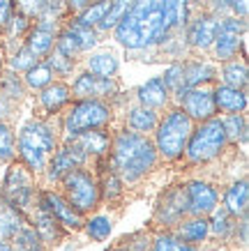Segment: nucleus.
<instances>
[{"label": "nucleus", "mask_w": 249, "mask_h": 251, "mask_svg": "<svg viewBox=\"0 0 249 251\" xmlns=\"http://www.w3.org/2000/svg\"><path fill=\"white\" fill-rule=\"evenodd\" d=\"M111 32L127 51L162 46L171 37L164 25V0H132V7Z\"/></svg>", "instance_id": "obj_1"}, {"label": "nucleus", "mask_w": 249, "mask_h": 251, "mask_svg": "<svg viewBox=\"0 0 249 251\" xmlns=\"http://www.w3.org/2000/svg\"><path fill=\"white\" fill-rule=\"evenodd\" d=\"M106 161L120 175L122 182L134 184L157 168L159 157L150 136L122 127L111 134V150L106 154Z\"/></svg>", "instance_id": "obj_2"}, {"label": "nucleus", "mask_w": 249, "mask_h": 251, "mask_svg": "<svg viewBox=\"0 0 249 251\" xmlns=\"http://www.w3.org/2000/svg\"><path fill=\"white\" fill-rule=\"evenodd\" d=\"M60 145L58 129L49 120H30L26 122L16 134V154L26 168L37 175L46 168V161Z\"/></svg>", "instance_id": "obj_3"}, {"label": "nucleus", "mask_w": 249, "mask_h": 251, "mask_svg": "<svg viewBox=\"0 0 249 251\" xmlns=\"http://www.w3.org/2000/svg\"><path fill=\"white\" fill-rule=\"evenodd\" d=\"M192 129H194V122L189 120L180 106L173 104L166 108V113L157 120V127L152 131V145L157 150L159 159L168 161V164L180 161Z\"/></svg>", "instance_id": "obj_4"}, {"label": "nucleus", "mask_w": 249, "mask_h": 251, "mask_svg": "<svg viewBox=\"0 0 249 251\" xmlns=\"http://www.w3.org/2000/svg\"><path fill=\"white\" fill-rule=\"evenodd\" d=\"M113 122V106L104 99H72L60 120L62 141L88 129H109Z\"/></svg>", "instance_id": "obj_5"}, {"label": "nucleus", "mask_w": 249, "mask_h": 251, "mask_svg": "<svg viewBox=\"0 0 249 251\" xmlns=\"http://www.w3.org/2000/svg\"><path fill=\"white\" fill-rule=\"evenodd\" d=\"M226 145H228V138H226V131H224V125H221V118L215 115L210 120L194 125L182 157L187 159V164L201 166V164L217 159L219 154L226 150Z\"/></svg>", "instance_id": "obj_6"}, {"label": "nucleus", "mask_w": 249, "mask_h": 251, "mask_svg": "<svg viewBox=\"0 0 249 251\" xmlns=\"http://www.w3.org/2000/svg\"><path fill=\"white\" fill-rule=\"evenodd\" d=\"M37 180H35V173L30 168H26L21 161H9V168L5 173V180H2V194L0 196L5 198L7 203L21 210L28 219V214L35 210L37 205Z\"/></svg>", "instance_id": "obj_7"}, {"label": "nucleus", "mask_w": 249, "mask_h": 251, "mask_svg": "<svg viewBox=\"0 0 249 251\" xmlns=\"http://www.w3.org/2000/svg\"><path fill=\"white\" fill-rule=\"evenodd\" d=\"M60 187H62L60 194L67 198V203L74 207L81 217L90 214L92 210L102 203L97 175L85 166H79V168H74L72 173L65 175L60 180Z\"/></svg>", "instance_id": "obj_8"}, {"label": "nucleus", "mask_w": 249, "mask_h": 251, "mask_svg": "<svg viewBox=\"0 0 249 251\" xmlns=\"http://www.w3.org/2000/svg\"><path fill=\"white\" fill-rule=\"evenodd\" d=\"M245 30H247V19H235V16H217V32L212 42V51L219 62L233 60L238 55H245L247 42H245Z\"/></svg>", "instance_id": "obj_9"}, {"label": "nucleus", "mask_w": 249, "mask_h": 251, "mask_svg": "<svg viewBox=\"0 0 249 251\" xmlns=\"http://www.w3.org/2000/svg\"><path fill=\"white\" fill-rule=\"evenodd\" d=\"M185 217H189V207H187V191L185 184H173L157 198L155 203V224L159 228L171 230L180 224Z\"/></svg>", "instance_id": "obj_10"}, {"label": "nucleus", "mask_w": 249, "mask_h": 251, "mask_svg": "<svg viewBox=\"0 0 249 251\" xmlns=\"http://www.w3.org/2000/svg\"><path fill=\"white\" fill-rule=\"evenodd\" d=\"M88 161L90 159L83 154L81 148H76L72 141H62V143L55 148V152L49 157L46 168L42 173H44V180L49 184H60V180L65 175L72 173V171L79 166H85Z\"/></svg>", "instance_id": "obj_11"}, {"label": "nucleus", "mask_w": 249, "mask_h": 251, "mask_svg": "<svg viewBox=\"0 0 249 251\" xmlns=\"http://www.w3.org/2000/svg\"><path fill=\"white\" fill-rule=\"evenodd\" d=\"M72 99H104L111 101L120 95V83L118 78H102L90 72H79L74 74V81L69 85Z\"/></svg>", "instance_id": "obj_12"}, {"label": "nucleus", "mask_w": 249, "mask_h": 251, "mask_svg": "<svg viewBox=\"0 0 249 251\" xmlns=\"http://www.w3.org/2000/svg\"><path fill=\"white\" fill-rule=\"evenodd\" d=\"M37 205L44 207L46 212L51 214L53 219L58 221L65 230H79L83 226V219H85V217H81L74 207L69 205L67 198L62 196L60 191L42 189L37 194Z\"/></svg>", "instance_id": "obj_13"}, {"label": "nucleus", "mask_w": 249, "mask_h": 251, "mask_svg": "<svg viewBox=\"0 0 249 251\" xmlns=\"http://www.w3.org/2000/svg\"><path fill=\"white\" fill-rule=\"evenodd\" d=\"M175 106H180L194 125L210 120V118L217 115V106H215V97H212L210 85H196V88L185 90V95L175 101Z\"/></svg>", "instance_id": "obj_14"}, {"label": "nucleus", "mask_w": 249, "mask_h": 251, "mask_svg": "<svg viewBox=\"0 0 249 251\" xmlns=\"http://www.w3.org/2000/svg\"><path fill=\"white\" fill-rule=\"evenodd\" d=\"M217 32V16L210 12L189 19L185 25V44L194 51H210Z\"/></svg>", "instance_id": "obj_15"}, {"label": "nucleus", "mask_w": 249, "mask_h": 251, "mask_svg": "<svg viewBox=\"0 0 249 251\" xmlns=\"http://www.w3.org/2000/svg\"><path fill=\"white\" fill-rule=\"evenodd\" d=\"M185 191H187V207L192 217H208L219 205L217 187L205 180H189L185 184Z\"/></svg>", "instance_id": "obj_16"}, {"label": "nucleus", "mask_w": 249, "mask_h": 251, "mask_svg": "<svg viewBox=\"0 0 249 251\" xmlns=\"http://www.w3.org/2000/svg\"><path fill=\"white\" fill-rule=\"evenodd\" d=\"M65 141H72L76 148H81L83 154L92 161L104 159L109 150H111V134L106 129H88L72 138H65Z\"/></svg>", "instance_id": "obj_17"}, {"label": "nucleus", "mask_w": 249, "mask_h": 251, "mask_svg": "<svg viewBox=\"0 0 249 251\" xmlns=\"http://www.w3.org/2000/svg\"><path fill=\"white\" fill-rule=\"evenodd\" d=\"M37 104L39 108L44 111L46 115H58L60 111L69 106V101H72V90H69V83L65 81H51V83L37 90Z\"/></svg>", "instance_id": "obj_18"}, {"label": "nucleus", "mask_w": 249, "mask_h": 251, "mask_svg": "<svg viewBox=\"0 0 249 251\" xmlns=\"http://www.w3.org/2000/svg\"><path fill=\"white\" fill-rule=\"evenodd\" d=\"M134 97H136V104L148 106V108H152V111L168 108V104H171V92H168V88L164 85L162 76H152V78H148L145 83H141L136 88Z\"/></svg>", "instance_id": "obj_19"}, {"label": "nucleus", "mask_w": 249, "mask_h": 251, "mask_svg": "<svg viewBox=\"0 0 249 251\" xmlns=\"http://www.w3.org/2000/svg\"><path fill=\"white\" fill-rule=\"evenodd\" d=\"M212 97H215L217 113H224V115L245 113L249 106L247 90H242V88H231V85L217 83L212 85Z\"/></svg>", "instance_id": "obj_20"}, {"label": "nucleus", "mask_w": 249, "mask_h": 251, "mask_svg": "<svg viewBox=\"0 0 249 251\" xmlns=\"http://www.w3.org/2000/svg\"><path fill=\"white\" fill-rule=\"evenodd\" d=\"M55 35H58V28H51V25H44V23H35V25H30V30L23 35V46L37 60H44L46 55L53 51V46H55Z\"/></svg>", "instance_id": "obj_21"}, {"label": "nucleus", "mask_w": 249, "mask_h": 251, "mask_svg": "<svg viewBox=\"0 0 249 251\" xmlns=\"http://www.w3.org/2000/svg\"><path fill=\"white\" fill-rule=\"evenodd\" d=\"M215 81H217V65L208 60H182V95L189 88L210 85Z\"/></svg>", "instance_id": "obj_22"}, {"label": "nucleus", "mask_w": 249, "mask_h": 251, "mask_svg": "<svg viewBox=\"0 0 249 251\" xmlns=\"http://www.w3.org/2000/svg\"><path fill=\"white\" fill-rule=\"evenodd\" d=\"M28 224L35 228V233L42 237V242L44 244H55L67 235V230L62 228L60 224L53 219L44 207H39V205H35V210L28 214Z\"/></svg>", "instance_id": "obj_23"}, {"label": "nucleus", "mask_w": 249, "mask_h": 251, "mask_svg": "<svg viewBox=\"0 0 249 251\" xmlns=\"http://www.w3.org/2000/svg\"><path fill=\"white\" fill-rule=\"evenodd\" d=\"M173 233L180 237L182 242L194 244V247H201V244L210 237V224H208V217H185V219L173 228Z\"/></svg>", "instance_id": "obj_24"}, {"label": "nucleus", "mask_w": 249, "mask_h": 251, "mask_svg": "<svg viewBox=\"0 0 249 251\" xmlns=\"http://www.w3.org/2000/svg\"><path fill=\"white\" fill-rule=\"evenodd\" d=\"M157 120H159V111H152V108L141 106V104L129 106L127 113H125V125H127V129L136 131V134H145V136H150L152 131H155Z\"/></svg>", "instance_id": "obj_25"}, {"label": "nucleus", "mask_w": 249, "mask_h": 251, "mask_svg": "<svg viewBox=\"0 0 249 251\" xmlns=\"http://www.w3.org/2000/svg\"><path fill=\"white\" fill-rule=\"evenodd\" d=\"M221 205L226 207L233 217H242L247 214V205H249V184L247 177H240L235 182L228 184V189L221 196Z\"/></svg>", "instance_id": "obj_26"}, {"label": "nucleus", "mask_w": 249, "mask_h": 251, "mask_svg": "<svg viewBox=\"0 0 249 251\" xmlns=\"http://www.w3.org/2000/svg\"><path fill=\"white\" fill-rule=\"evenodd\" d=\"M23 224H28L26 214L21 210H16L12 203H7L5 198L0 196V240L9 242Z\"/></svg>", "instance_id": "obj_27"}, {"label": "nucleus", "mask_w": 249, "mask_h": 251, "mask_svg": "<svg viewBox=\"0 0 249 251\" xmlns=\"http://www.w3.org/2000/svg\"><path fill=\"white\" fill-rule=\"evenodd\" d=\"M189 21V0H164V25L173 37Z\"/></svg>", "instance_id": "obj_28"}, {"label": "nucleus", "mask_w": 249, "mask_h": 251, "mask_svg": "<svg viewBox=\"0 0 249 251\" xmlns=\"http://www.w3.org/2000/svg\"><path fill=\"white\" fill-rule=\"evenodd\" d=\"M85 72H90V74L102 76V78H113L115 74L120 72V60H118V55L111 53V51H97V53L88 55Z\"/></svg>", "instance_id": "obj_29"}, {"label": "nucleus", "mask_w": 249, "mask_h": 251, "mask_svg": "<svg viewBox=\"0 0 249 251\" xmlns=\"http://www.w3.org/2000/svg\"><path fill=\"white\" fill-rule=\"evenodd\" d=\"M235 221H238V217H233L224 205H217L208 214L210 235L221 240V242H231V235H233V230H235Z\"/></svg>", "instance_id": "obj_30"}, {"label": "nucleus", "mask_w": 249, "mask_h": 251, "mask_svg": "<svg viewBox=\"0 0 249 251\" xmlns=\"http://www.w3.org/2000/svg\"><path fill=\"white\" fill-rule=\"evenodd\" d=\"M104 168L99 171V177H97V184H99V198L102 201H118V198L125 194V182L120 180V175L115 173L113 168L109 166V161H102Z\"/></svg>", "instance_id": "obj_31"}, {"label": "nucleus", "mask_w": 249, "mask_h": 251, "mask_svg": "<svg viewBox=\"0 0 249 251\" xmlns=\"http://www.w3.org/2000/svg\"><path fill=\"white\" fill-rule=\"evenodd\" d=\"M217 78L224 85L231 88H242L247 90V62L242 58H233V60L221 62V67H217Z\"/></svg>", "instance_id": "obj_32"}, {"label": "nucleus", "mask_w": 249, "mask_h": 251, "mask_svg": "<svg viewBox=\"0 0 249 251\" xmlns=\"http://www.w3.org/2000/svg\"><path fill=\"white\" fill-rule=\"evenodd\" d=\"M83 230H85V235L95 240V242H104L109 240V235L113 233V219L109 217V214H92L88 219H83Z\"/></svg>", "instance_id": "obj_33"}, {"label": "nucleus", "mask_w": 249, "mask_h": 251, "mask_svg": "<svg viewBox=\"0 0 249 251\" xmlns=\"http://www.w3.org/2000/svg\"><path fill=\"white\" fill-rule=\"evenodd\" d=\"M14 251H46V244L42 242V237L35 233L30 224H23L21 228L16 230V235L9 240Z\"/></svg>", "instance_id": "obj_34"}, {"label": "nucleus", "mask_w": 249, "mask_h": 251, "mask_svg": "<svg viewBox=\"0 0 249 251\" xmlns=\"http://www.w3.org/2000/svg\"><path fill=\"white\" fill-rule=\"evenodd\" d=\"M221 125H224V131H226L228 143L233 145H247V115L245 113H231L221 118Z\"/></svg>", "instance_id": "obj_35"}, {"label": "nucleus", "mask_w": 249, "mask_h": 251, "mask_svg": "<svg viewBox=\"0 0 249 251\" xmlns=\"http://www.w3.org/2000/svg\"><path fill=\"white\" fill-rule=\"evenodd\" d=\"M51 81H55V76H53L51 67H49L44 60H37L28 72H23V85H26L28 90H42V88H46Z\"/></svg>", "instance_id": "obj_36"}, {"label": "nucleus", "mask_w": 249, "mask_h": 251, "mask_svg": "<svg viewBox=\"0 0 249 251\" xmlns=\"http://www.w3.org/2000/svg\"><path fill=\"white\" fill-rule=\"evenodd\" d=\"M148 251H198V247L182 242L173 230H162L157 235H152V242Z\"/></svg>", "instance_id": "obj_37"}, {"label": "nucleus", "mask_w": 249, "mask_h": 251, "mask_svg": "<svg viewBox=\"0 0 249 251\" xmlns=\"http://www.w3.org/2000/svg\"><path fill=\"white\" fill-rule=\"evenodd\" d=\"M65 28H67V30H72V35L76 37V42H79V46H81V53H90L92 49L97 46L99 32L95 30V28H90V25H83V23H79L76 19H72L69 23H65Z\"/></svg>", "instance_id": "obj_38"}, {"label": "nucleus", "mask_w": 249, "mask_h": 251, "mask_svg": "<svg viewBox=\"0 0 249 251\" xmlns=\"http://www.w3.org/2000/svg\"><path fill=\"white\" fill-rule=\"evenodd\" d=\"M132 7V0H109V9H106L104 19L95 25V30L97 32H109L113 30L118 21H120L122 16L127 14V9Z\"/></svg>", "instance_id": "obj_39"}, {"label": "nucleus", "mask_w": 249, "mask_h": 251, "mask_svg": "<svg viewBox=\"0 0 249 251\" xmlns=\"http://www.w3.org/2000/svg\"><path fill=\"white\" fill-rule=\"evenodd\" d=\"M44 62L51 67L53 76L60 78V81L62 78H67V76H72V74H74V69H76V58H67V55H62L60 51H55V49L46 55Z\"/></svg>", "instance_id": "obj_40"}, {"label": "nucleus", "mask_w": 249, "mask_h": 251, "mask_svg": "<svg viewBox=\"0 0 249 251\" xmlns=\"http://www.w3.org/2000/svg\"><path fill=\"white\" fill-rule=\"evenodd\" d=\"M14 159H16V134L7 122L0 120V161L9 164Z\"/></svg>", "instance_id": "obj_41"}, {"label": "nucleus", "mask_w": 249, "mask_h": 251, "mask_svg": "<svg viewBox=\"0 0 249 251\" xmlns=\"http://www.w3.org/2000/svg\"><path fill=\"white\" fill-rule=\"evenodd\" d=\"M106 9H109V0H95V2H90L88 7H83L79 14L74 16L79 23H83V25H90V28H95L102 19H104Z\"/></svg>", "instance_id": "obj_42"}, {"label": "nucleus", "mask_w": 249, "mask_h": 251, "mask_svg": "<svg viewBox=\"0 0 249 251\" xmlns=\"http://www.w3.org/2000/svg\"><path fill=\"white\" fill-rule=\"evenodd\" d=\"M26 85H23V78H19L14 74V72H7V74H2L0 76V92L5 95V97H9L12 101H21L23 95H26Z\"/></svg>", "instance_id": "obj_43"}, {"label": "nucleus", "mask_w": 249, "mask_h": 251, "mask_svg": "<svg viewBox=\"0 0 249 251\" xmlns=\"http://www.w3.org/2000/svg\"><path fill=\"white\" fill-rule=\"evenodd\" d=\"M35 62H37V58H35V55H32L30 51L21 44L16 51H12V53H9L7 69H9V72H14V74H23V72H28Z\"/></svg>", "instance_id": "obj_44"}, {"label": "nucleus", "mask_w": 249, "mask_h": 251, "mask_svg": "<svg viewBox=\"0 0 249 251\" xmlns=\"http://www.w3.org/2000/svg\"><path fill=\"white\" fill-rule=\"evenodd\" d=\"M55 51H60L62 55H67V58H76V55H81V46L76 42V37L72 35V30H67L65 25H60V30L55 35V46H53Z\"/></svg>", "instance_id": "obj_45"}, {"label": "nucleus", "mask_w": 249, "mask_h": 251, "mask_svg": "<svg viewBox=\"0 0 249 251\" xmlns=\"http://www.w3.org/2000/svg\"><path fill=\"white\" fill-rule=\"evenodd\" d=\"M14 2V9L19 14L28 16V19H39V16L46 12V5H49V0H12Z\"/></svg>", "instance_id": "obj_46"}, {"label": "nucleus", "mask_w": 249, "mask_h": 251, "mask_svg": "<svg viewBox=\"0 0 249 251\" xmlns=\"http://www.w3.org/2000/svg\"><path fill=\"white\" fill-rule=\"evenodd\" d=\"M30 25H32V21L28 19V16H23V14H19V12H14V16H12V21L2 28V32H7V37L9 39H14V37H23L26 32L30 30Z\"/></svg>", "instance_id": "obj_47"}, {"label": "nucleus", "mask_w": 249, "mask_h": 251, "mask_svg": "<svg viewBox=\"0 0 249 251\" xmlns=\"http://www.w3.org/2000/svg\"><path fill=\"white\" fill-rule=\"evenodd\" d=\"M231 242H238L245 249L249 242V224H247V214H242V217H238V221H235V230L233 235H231Z\"/></svg>", "instance_id": "obj_48"}, {"label": "nucleus", "mask_w": 249, "mask_h": 251, "mask_svg": "<svg viewBox=\"0 0 249 251\" xmlns=\"http://www.w3.org/2000/svg\"><path fill=\"white\" fill-rule=\"evenodd\" d=\"M14 2L12 0H0V32H2V28L7 25L9 21H12V16H14Z\"/></svg>", "instance_id": "obj_49"}, {"label": "nucleus", "mask_w": 249, "mask_h": 251, "mask_svg": "<svg viewBox=\"0 0 249 251\" xmlns=\"http://www.w3.org/2000/svg\"><path fill=\"white\" fill-rule=\"evenodd\" d=\"M231 16H235V19H247V12H249V5L247 0H231Z\"/></svg>", "instance_id": "obj_50"}, {"label": "nucleus", "mask_w": 249, "mask_h": 251, "mask_svg": "<svg viewBox=\"0 0 249 251\" xmlns=\"http://www.w3.org/2000/svg\"><path fill=\"white\" fill-rule=\"evenodd\" d=\"M14 106H16V101H12L9 97H5V95L0 92V120H2V122H7V118L12 115Z\"/></svg>", "instance_id": "obj_51"}, {"label": "nucleus", "mask_w": 249, "mask_h": 251, "mask_svg": "<svg viewBox=\"0 0 249 251\" xmlns=\"http://www.w3.org/2000/svg\"><path fill=\"white\" fill-rule=\"evenodd\" d=\"M65 2V9H67V14H79L83 7H88L90 5V0H62Z\"/></svg>", "instance_id": "obj_52"}, {"label": "nucleus", "mask_w": 249, "mask_h": 251, "mask_svg": "<svg viewBox=\"0 0 249 251\" xmlns=\"http://www.w3.org/2000/svg\"><path fill=\"white\" fill-rule=\"evenodd\" d=\"M0 251H14V249H12V244H9V242L0 240Z\"/></svg>", "instance_id": "obj_53"}, {"label": "nucleus", "mask_w": 249, "mask_h": 251, "mask_svg": "<svg viewBox=\"0 0 249 251\" xmlns=\"http://www.w3.org/2000/svg\"><path fill=\"white\" fill-rule=\"evenodd\" d=\"M2 65H5V53H2V44H0V72H2Z\"/></svg>", "instance_id": "obj_54"}, {"label": "nucleus", "mask_w": 249, "mask_h": 251, "mask_svg": "<svg viewBox=\"0 0 249 251\" xmlns=\"http://www.w3.org/2000/svg\"><path fill=\"white\" fill-rule=\"evenodd\" d=\"M106 251H127L125 247H111V249H106Z\"/></svg>", "instance_id": "obj_55"}]
</instances>
